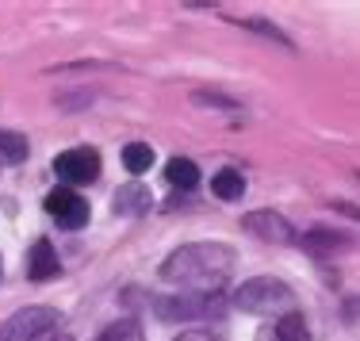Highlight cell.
I'll return each mask as SVG.
<instances>
[{
	"label": "cell",
	"mask_w": 360,
	"mask_h": 341,
	"mask_svg": "<svg viewBox=\"0 0 360 341\" xmlns=\"http://www.w3.org/2000/svg\"><path fill=\"white\" fill-rule=\"evenodd\" d=\"M234 272V250L222 242H188L173 250L161 265V280L176 284L180 292L195 295H219L222 284Z\"/></svg>",
	"instance_id": "1"
},
{
	"label": "cell",
	"mask_w": 360,
	"mask_h": 341,
	"mask_svg": "<svg viewBox=\"0 0 360 341\" xmlns=\"http://www.w3.org/2000/svg\"><path fill=\"white\" fill-rule=\"evenodd\" d=\"M234 303L250 314H280L284 319L295 311V292L276 276H253L234 292Z\"/></svg>",
	"instance_id": "2"
},
{
	"label": "cell",
	"mask_w": 360,
	"mask_h": 341,
	"mask_svg": "<svg viewBox=\"0 0 360 341\" xmlns=\"http://www.w3.org/2000/svg\"><path fill=\"white\" fill-rule=\"evenodd\" d=\"M150 303L158 307V314L165 322H195V319H219L222 300L219 295H195V292H176V295H150Z\"/></svg>",
	"instance_id": "3"
},
{
	"label": "cell",
	"mask_w": 360,
	"mask_h": 341,
	"mask_svg": "<svg viewBox=\"0 0 360 341\" xmlns=\"http://www.w3.org/2000/svg\"><path fill=\"white\" fill-rule=\"evenodd\" d=\"M58 330V311L54 307H23L0 322V341H39Z\"/></svg>",
	"instance_id": "4"
},
{
	"label": "cell",
	"mask_w": 360,
	"mask_h": 341,
	"mask_svg": "<svg viewBox=\"0 0 360 341\" xmlns=\"http://www.w3.org/2000/svg\"><path fill=\"white\" fill-rule=\"evenodd\" d=\"M54 173H58V181H65V184H89L100 176V153L89 150V146L65 150L54 157Z\"/></svg>",
	"instance_id": "5"
},
{
	"label": "cell",
	"mask_w": 360,
	"mask_h": 341,
	"mask_svg": "<svg viewBox=\"0 0 360 341\" xmlns=\"http://www.w3.org/2000/svg\"><path fill=\"white\" fill-rule=\"evenodd\" d=\"M242 230L253 238H261V242L269 245H291L295 242V230L284 215H276V211H250V215L242 219Z\"/></svg>",
	"instance_id": "6"
},
{
	"label": "cell",
	"mask_w": 360,
	"mask_h": 341,
	"mask_svg": "<svg viewBox=\"0 0 360 341\" xmlns=\"http://www.w3.org/2000/svg\"><path fill=\"white\" fill-rule=\"evenodd\" d=\"M42 207H46L65 230H77V226L89 223V203H84L77 192H70V188H54L46 200H42Z\"/></svg>",
	"instance_id": "7"
},
{
	"label": "cell",
	"mask_w": 360,
	"mask_h": 341,
	"mask_svg": "<svg viewBox=\"0 0 360 341\" xmlns=\"http://www.w3.org/2000/svg\"><path fill=\"white\" fill-rule=\"evenodd\" d=\"M295 245L322 257V253H333L338 245H349V234L345 230H307V234H295Z\"/></svg>",
	"instance_id": "8"
},
{
	"label": "cell",
	"mask_w": 360,
	"mask_h": 341,
	"mask_svg": "<svg viewBox=\"0 0 360 341\" xmlns=\"http://www.w3.org/2000/svg\"><path fill=\"white\" fill-rule=\"evenodd\" d=\"M27 276L31 280L58 276V253H54V245H50L46 238H39V242L31 245V253H27Z\"/></svg>",
	"instance_id": "9"
},
{
	"label": "cell",
	"mask_w": 360,
	"mask_h": 341,
	"mask_svg": "<svg viewBox=\"0 0 360 341\" xmlns=\"http://www.w3.org/2000/svg\"><path fill=\"white\" fill-rule=\"evenodd\" d=\"M261 341H311V330H307L303 314L291 311V314H284V319H276L272 334H261Z\"/></svg>",
	"instance_id": "10"
},
{
	"label": "cell",
	"mask_w": 360,
	"mask_h": 341,
	"mask_svg": "<svg viewBox=\"0 0 360 341\" xmlns=\"http://www.w3.org/2000/svg\"><path fill=\"white\" fill-rule=\"evenodd\" d=\"M211 192L219 195V200H242L245 195V181H242V173L238 169H219L215 176H211Z\"/></svg>",
	"instance_id": "11"
},
{
	"label": "cell",
	"mask_w": 360,
	"mask_h": 341,
	"mask_svg": "<svg viewBox=\"0 0 360 341\" xmlns=\"http://www.w3.org/2000/svg\"><path fill=\"white\" fill-rule=\"evenodd\" d=\"M146 207H150V192H146L142 184H127V188H119V195H115L119 215H142Z\"/></svg>",
	"instance_id": "12"
},
{
	"label": "cell",
	"mask_w": 360,
	"mask_h": 341,
	"mask_svg": "<svg viewBox=\"0 0 360 341\" xmlns=\"http://www.w3.org/2000/svg\"><path fill=\"white\" fill-rule=\"evenodd\" d=\"M27 139L23 134H15V131H0V161H8V165H23L27 161Z\"/></svg>",
	"instance_id": "13"
},
{
	"label": "cell",
	"mask_w": 360,
	"mask_h": 341,
	"mask_svg": "<svg viewBox=\"0 0 360 341\" xmlns=\"http://www.w3.org/2000/svg\"><path fill=\"white\" fill-rule=\"evenodd\" d=\"M165 176H169V184H176V188H195V184H200V169H195V161H188V157L169 161Z\"/></svg>",
	"instance_id": "14"
},
{
	"label": "cell",
	"mask_w": 360,
	"mask_h": 341,
	"mask_svg": "<svg viewBox=\"0 0 360 341\" xmlns=\"http://www.w3.org/2000/svg\"><path fill=\"white\" fill-rule=\"evenodd\" d=\"M123 165L131 169L134 176H139V173H150V165H153V150L146 146V142H131V146L123 150Z\"/></svg>",
	"instance_id": "15"
},
{
	"label": "cell",
	"mask_w": 360,
	"mask_h": 341,
	"mask_svg": "<svg viewBox=\"0 0 360 341\" xmlns=\"http://www.w3.org/2000/svg\"><path fill=\"white\" fill-rule=\"evenodd\" d=\"M100 341H142V330H139L134 319H119V322H111L104 334H100Z\"/></svg>",
	"instance_id": "16"
},
{
	"label": "cell",
	"mask_w": 360,
	"mask_h": 341,
	"mask_svg": "<svg viewBox=\"0 0 360 341\" xmlns=\"http://www.w3.org/2000/svg\"><path fill=\"white\" fill-rule=\"evenodd\" d=\"M245 27H253V31H261V35H269V39H276V42H288L284 35H280L272 23H264V20H245Z\"/></svg>",
	"instance_id": "17"
},
{
	"label": "cell",
	"mask_w": 360,
	"mask_h": 341,
	"mask_svg": "<svg viewBox=\"0 0 360 341\" xmlns=\"http://www.w3.org/2000/svg\"><path fill=\"white\" fill-rule=\"evenodd\" d=\"M176 341H222V337L211 334V330H188V334H180Z\"/></svg>",
	"instance_id": "18"
},
{
	"label": "cell",
	"mask_w": 360,
	"mask_h": 341,
	"mask_svg": "<svg viewBox=\"0 0 360 341\" xmlns=\"http://www.w3.org/2000/svg\"><path fill=\"white\" fill-rule=\"evenodd\" d=\"M345 314H349V319H356V314H360V295H356V300H349V303H345Z\"/></svg>",
	"instance_id": "19"
},
{
	"label": "cell",
	"mask_w": 360,
	"mask_h": 341,
	"mask_svg": "<svg viewBox=\"0 0 360 341\" xmlns=\"http://www.w3.org/2000/svg\"><path fill=\"white\" fill-rule=\"evenodd\" d=\"M333 207H338L341 215H353V219H360V207H349V203H333Z\"/></svg>",
	"instance_id": "20"
},
{
	"label": "cell",
	"mask_w": 360,
	"mask_h": 341,
	"mask_svg": "<svg viewBox=\"0 0 360 341\" xmlns=\"http://www.w3.org/2000/svg\"><path fill=\"white\" fill-rule=\"evenodd\" d=\"M50 341H73V334H54Z\"/></svg>",
	"instance_id": "21"
},
{
	"label": "cell",
	"mask_w": 360,
	"mask_h": 341,
	"mask_svg": "<svg viewBox=\"0 0 360 341\" xmlns=\"http://www.w3.org/2000/svg\"><path fill=\"white\" fill-rule=\"evenodd\" d=\"M96 341H100V337H96Z\"/></svg>",
	"instance_id": "22"
}]
</instances>
